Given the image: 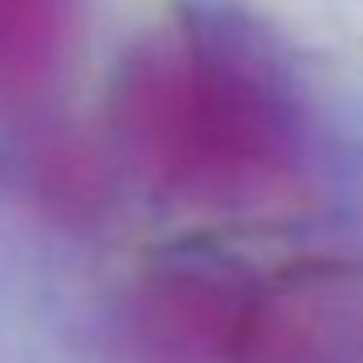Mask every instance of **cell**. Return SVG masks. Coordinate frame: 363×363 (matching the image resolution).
<instances>
[{"mask_svg":"<svg viewBox=\"0 0 363 363\" xmlns=\"http://www.w3.org/2000/svg\"><path fill=\"white\" fill-rule=\"evenodd\" d=\"M107 120L124 162L189 210L257 206L295 167V124L278 82L201 26H171L128 52Z\"/></svg>","mask_w":363,"mask_h":363,"instance_id":"cell-1","label":"cell"},{"mask_svg":"<svg viewBox=\"0 0 363 363\" xmlns=\"http://www.w3.org/2000/svg\"><path fill=\"white\" fill-rule=\"evenodd\" d=\"M227 363H363V261H295L248 286Z\"/></svg>","mask_w":363,"mask_h":363,"instance_id":"cell-2","label":"cell"},{"mask_svg":"<svg viewBox=\"0 0 363 363\" xmlns=\"http://www.w3.org/2000/svg\"><path fill=\"white\" fill-rule=\"evenodd\" d=\"M248 286L223 261L171 257L137 282L133 333L158 363H227Z\"/></svg>","mask_w":363,"mask_h":363,"instance_id":"cell-3","label":"cell"},{"mask_svg":"<svg viewBox=\"0 0 363 363\" xmlns=\"http://www.w3.org/2000/svg\"><path fill=\"white\" fill-rule=\"evenodd\" d=\"M73 35V0H0V103L39 99Z\"/></svg>","mask_w":363,"mask_h":363,"instance_id":"cell-4","label":"cell"}]
</instances>
